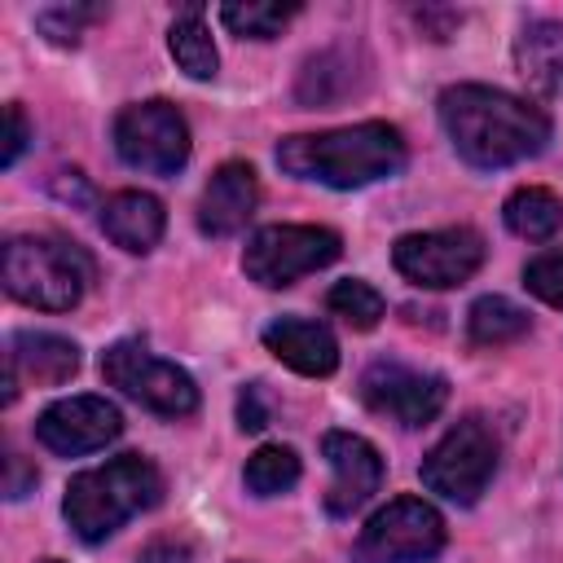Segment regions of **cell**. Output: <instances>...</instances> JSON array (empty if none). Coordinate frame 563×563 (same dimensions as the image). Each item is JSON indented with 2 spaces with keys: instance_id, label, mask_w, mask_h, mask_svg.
Listing matches in <instances>:
<instances>
[{
  "instance_id": "cell-5",
  "label": "cell",
  "mask_w": 563,
  "mask_h": 563,
  "mask_svg": "<svg viewBox=\"0 0 563 563\" xmlns=\"http://www.w3.org/2000/svg\"><path fill=\"white\" fill-rule=\"evenodd\" d=\"M497 457H501L497 431H493L479 413H471V418L453 422V427L431 444V453L422 457L418 475H422V484H427L435 497H444V501H453V506H475L479 493H484V488L493 484V475H497Z\"/></svg>"
},
{
  "instance_id": "cell-25",
  "label": "cell",
  "mask_w": 563,
  "mask_h": 563,
  "mask_svg": "<svg viewBox=\"0 0 563 563\" xmlns=\"http://www.w3.org/2000/svg\"><path fill=\"white\" fill-rule=\"evenodd\" d=\"M299 13V4H264V0H246V4H224L220 22L242 35V40H273L282 35V26Z\"/></svg>"
},
{
  "instance_id": "cell-17",
  "label": "cell",
  "mask_w": 563,
  "mask_h": 563,
  "mask_svg": "<svg viewBox=\"0 0 563 563\" xmlns=\"http://www.w3.org/2000/svg\"><path fill=\"white\" fill-rule=\"evenodd\" d=\"M163 229H167V211L145 189H119V194H110L101 202V233L114 246L132 251V255L154 251L158 238H163Z\"/></svg>"
},
{
  "instance_id": "cell-19",
  "label": "cell",
  "mask_w": 563,
  "mask_h": 563,
  "mask_svg": "<svg viewBox=\"0 0 563 563\" xmlns=\"http://www.w3.org/2000/svg\"><path fill=\"white\" fill-rule=\"evenodd\" d=\"M501 220L515 238L523 242H550L559 229H563V198L541 189V185H519L506 207H501Z\"/></svg>"
},
{
  "instance_id": "cell-31",
  "label": "cell",
  "mask_w": 563,
  "mask_h": 563,
  "mask_svg": "<svg viewBox=\"0 0 563 563\" xmlns=\"http://www.w3.org/2000/svg\"><path fill=\"white\" fill-rule=\"evenodd\" d=\"M9 466H13V479H9V497H22V493H26V475H22V457L13 453V457H9Z\"/></svg>"
},
{
  "instance_id": "cell-9",
  "label": "cell",
  "mask_w": 563,
  "mask_h": 563,
  "mask_svg": "<svg viewBox=\"0 0 563 563\" xmlns=\"http://www.w3.org/2000/svg\"><path fill=\"white\" fill-rule=\"evenodd\" d=\"M114 150L132 172L176 176L189 163V123L163 97L123 106L114 114Z\"/></svg>"
},
{
  "instance_id": "cell-6",
  "label": "cell",
  "mask_w": 563,
  "mask_h": 563,
  "mask_svg": "<svg viewBox=\"0 0 563 563\" xmlns=\"http://www.w3.org/2000/svg\"><path fill=\"white\" fill-rule=\"evenodd\" d=\"M101 378L119 387L128 400H136L141 409L163 413V418H185L198 409V383L180 365L154 356L141 339L110 343L101 352Z\"/></svg>"
},
{
  "instance_id": "cell-12",
  "label": "cell",
  "mask_w": 563,
  "mask_h": 563,
  "mask_svg": "<svg viewBox=\"0 0 563 563\" xmlns=\"http://www.w3.org/2000/svg\"><path fill=\"white\" fill-rule=\"evenodd\" d=\"M119 431H123V413L106 396H66L35 418V440L57 457L97 453L110 440H119Z\"/></svg>"
},
{
  "instance_id": "cell-18",
  "label": "cell",
  "mask_w": 563,
  "mask_h": 563,
  "mask_svg": "<svg viewBox=\"0 0 563 563\" xmlns=\"http://www.w3.org/2000/svg\"><path fill=\"white\" fill-rule=\"evenodd\" d=\"M515 70L537 97H559L563 92V22L532 18L515 35Z\"/></svg>"
},
{
  "instance_id": "cell-16",
  "label": "cell",
  "mask_w": 563,
  "mask_h": 563,
  "mask_svg": "<svg viewBox=\"0 0 563 563\" xmlns=\"http://www.w3.org/2000/svg\"><path fill=\"white\" fill-rule=\"evenodd\" d=\"M264 347L290 365L295 374L303 378H325L339 369V343L330 334L325 321H312V317H277L264 325Z\"/></svg>"
},
{
  "instance_id": "cell-27",
  "label": "cell",
  "mask_w": 563,
  "mask_h": 563,
  "mask_svg": "<svg viewBox=\"0 0 563 563\" xmlns=\"http://www.w3.org/2000/svg\"><path fill=\"white\" fill-rule=\"evenodd\" d=\"M101 18V9H84V4H62V9H44L40 18H35V26L53 40V44H79V35H84V26L88 22H97Z\"/></svg>"
},
{
  "instance_id": "cell-24",
  "label": "cell",
  "mask_w": 563,
  "mask_h": 563,
  "mask_svg": "<svg viewBox=\"0 0 563 563\" xmlns=\"http://www.w3.org/2000/svg\"><path fill=\"white\" fill-rule=\"evenodd\" d=\"M325 308H330V312H334L343 325H352V330H374V325L383 321V312H387V299H383V295H378L369 282L347 277V282L330 286Z\"/></svg>"
},
{
  "instance_id": "cell-29",
  "label": "cell",
  "mask_w": 563,
  "mask_h": 563,
  "mask_svg": "<svg viewBox=\"0 0 563 563\" xmlns=\"http://www.w3.org/2000/svg\"><path fill=\"white\" fill-rule=\"evenodd\" d=\"M4 123H9V132H4V154H0V163L4 167H13L18 158H22V150L31 145V123H26V114H22V106L13 101V106H4Z\"/></svg>"
},
{
  "instance_id": "cell-1",
  "label": "cell",
  "mask_w": 563,
  "mask_h": 563,
  "mask_svg": "<svg viewBox=\"0 0 563 563\" xmlns=\"http://www.w3.org/2000/svg\"><path fill=\"white\" fill-rule=\"evenodd\" d=\"M435 110L453 154L479 172L537 158L550 141V114L541 106L488 84H453L440 92Z\"/></svg>"
},
{
  "instance_id": "cell-10",
  "label": "cell",
  "mask_w": 563,
  "mask_h": 563,
  "mask_svg": "<svg viewBox=\"0 0 563 563\" xmlns=\"http://www.w3.org/2000/svg\"><path fill=\"white\" fill-rule=\"evenodd\" d=\"M391 264L405 282L422 290H449L462 286L479 273L484 264V238L466 224L457 229H427V233H405L391 246Z\"/></svg>"
},
{
  "instance_id": "cell-11",
  "label": "cell",
  "mask_w": 563,
  "mask_h": 563,
  "mask_svg": "<svg viewBox=\"0 0 563 563\" xmlns=\"http://www.w3.org/2000/svg\"><path fill=\"white\" fill-rule=\"evenodd\" d=\"M361 396L374 413L400 427H427L449 405V383L440 374H427L400 361H374L361 374Z\"/></svg>"
},
{
  "instance_id": "cell-32",
  "label": "cell",
  "mask_w": 563,
  "mask_h": 563,
  "mask_svg": "<svg viewBox=\"0 0 563 563\" xmlns=\"http://www.w3.org/2000/svg\"><path fill=\"white\" fill-rule=\"evenodd\" d=\"M40 563H62V559H40Z\"/></svg>"
},
{
  "instance_id": "cell-21",
  "label": "cell",
  "mask_w": 563,
  "mask_h": 563,
  "mask_svg": "<svg viewBox=\"0 0 563 563\" xmlns=\"http://www.w3.org/2000/svg\"><path fill=\"white\" fill-rule=\"evenodd\" d=\"M167 48L176 57V66L189 75V79H211L216 66H220V53L211 44V31L202 22V4H185L167 31Z\"/></svg>"
},
{
  "instance_id": "cell-3",
  "label": "cell",
  "mask_w": 563,
  "mask_h": 563,
  "mask_svg": "<svg viewBox=\"0 0 563 563\" xmlns=\"http://www.w3.org/2000/svg\"><path fill=\"white\" fill-rule=\"evenodd\" d=\"M158 501H163V471L141 453H123V457L79 471L66 484L62 515L79 541L97 545L110 532H119L132 515L154 510Z\"/></svg>"
},
{
  "instance_id": "cell-22",
  "label": "cell",
  "mask_w": 563,
  "mask_h": 563,
  "mask_svg": "<svg viewBox=\"0 0 563 563\" xmlns=\"http://www.w3.org/2000/svg\"><path fill=\"white\" fill-rule=\"evenodd\" d=\"M347 88H352V62L343 57V48H325V53L303 62L295 97H299V106H330Z\"/></svg>"
},
{
  "instance_id": "cell-26",
  "label": "cell",
  "mask_w": 563,
  "mask_h": 563,
  "mask_svg": "<svg viewBox=\"0 0 563 563\" xmlns=\"http://www.w3.org/2000/svg\"><path fill=\"white\" fill-rule=\"evenodd\" d=\"M523 286H528L541 303L563 308V246H550V251L532 255V260L523 264Z\"/></svg>"
},
{
  "instance_id": "cell-7",
  "label": "cell",
  "mask_w": 563,
  "mask_h": 563,
  "mask_svg": "<svg viewBox=\"0 0 563 563\" xmlns=\"http://www.w3.org/2000/svg\"><path fill=\"white\" fill-rule=\"evenodd\" d=\"M449 528L422 497H391L352 541V563H427L444 550Z\"/></svg>"
},
{
  "instance_id": "cell-13",
  "label": "cell",
  "mask_w": 563,
  "mask_h": 563,
  "mask_svg": "<svg viewBox=\"0 0 563 563\" xmlns=\"http://www.w3.org/2000/svg\"><path fill=\"white\" fill-rule=\"evenodd\" d=\"M321 453L334 471L330 493H325V510L334 519H347L383 488V453L356 431H325Z\"/></svg>"
},
{
  "instance_id": "cell-8",
  "label": "cell",
  "mask_w": 563,
  "mask_h": 563,
  "mask_svg": "<svg viewBox=\"0 0 563 563\" xmlns=\"http://www.w3.org/2000/svg\"><path fill=\"white\" fill-rule=\"evenodd\" d=\"M343 255V238L325 224H264L242 251V268L255 286L282 290L303 273H317Z\"/></svg>"
},
{
  "instance_id": "cell-28",
  "label": "cell",
  "mask_w": 563,
  "mask_h": 563,
  "mask_svg": "<svg viewBox=\"0 0 563 563\" xmlns=\"http://www.w3.org/2000/svg\"><path fill=\"white\" fill-rule=\"evenodd\" d=\"M238 427L251 431V435L268 427V400H264V387L260 383H246L238 391Z\"/></svg>"
},
{
  "instance_id": "cell-15",
  "label": "cell",
  "mask_w": 563,
  "mask_h": 563,
  "mask_svg": "<svg viewBox=\"0 0 563 563\" xmlns=\"http://www.w3.org/2000/svg\"><path fill=\"white\" fill-rule=\"evenodd\" d=\"M260 202V180L251 163H220L211 172V180L202 185L198 198V229L207 238H233L238 229H246V220L255 216Z\"/></svg>"
},
{
  "instance_id": "cell-14",
  "label": "cell",
  "mask_w": 563,
  "mask_h": 563,
  "mask_svg": "<svg viewBox=\"0 0 563 563\" xmlns=\"http://www.w3.org/2000/svg\"><path fill=\"white\" fill-rule=\"evenodd\" d=\"M9 378H4V405L18 400V387L22 383H35V387H53V383H66L75 369H79V347L62 334H48V330H18L9 339Z\"/></svg>"
},
{
  "instance_id": "cell-4",
  "label": "cell",
  "mask_w": 563,
  "mask_h": 563,
  "mask_svg": "<svg viewBox=\"0 0 563 563\" xmlns=\"http://www.w3.org/2000/svg\"><path fill=\"white\" fill-rule=\"evenodd\" d=\"M0 277L18 303L70 312L92 282V260L84 255L79 242H66L57 233H18L4 242Z\"/></svg>"
},
{
  "instance_id": "cell-23",
  "label": "cell",
  "mask_w": 563,
  "mask_h": 563,
  "mask_svg": "<svg viewBox=\"0 0 563 563\" xmlns=\"http://www.w3.org/2000/svg\"><path fill=\"white\" fill-rule=\"evenodd\" d=\"M299 475H303L299 453L286 449V444H260V449L246 457V471H242V479H246V488H251L255 497H277V493H286V488H295Z\"/></svg>"
},
{
  "instance_id": "cell-2",
  "label": "cell",
  "mask_w": 563,
  "mask_h": 563,
  "mask_svg": "<svg viewBox=\"0 0 563 563\" xmlns=\"http://www.w3.org/2000/svg\"><path fill=\"white\" fill-rule=\"evenodd\" d=\"M273 158L295 180L325 189H365L405 167V136L383 119H365L330 132H295L277 141Z\"/></svg>"
},
{
  "instance_id": "cell-30",
  "label": "cell",
  "mask_w": 563,
  "mask_h": 563,
  "mask_svg": "<svg viewBox=\"0 0 563 563\" xmlns=\"http://www.w3.org/2000/svg\"><path fill=\"white\" fill-rule=\"evenodd\" d=\"M136 563H198V550L185 537H158L136 554Z\"/></svg>"
},
{
  "instance_id": "cell-20",
  "label": "cell",
  "mask_w": 563,
  "mask_h": 563,
  "mask_svg": "<svg viewBox=\"0 0 563 563\" xmlns=\"http://www.w3.org/2000/svg\"><path fill=\"white\" fill-rule=\"evenodd\" d=\"M532 330V317L506 295H479L466 308V339L475 347H506Z\"/></svg>"
}]
</instances>
